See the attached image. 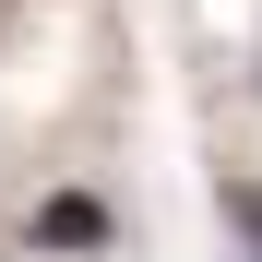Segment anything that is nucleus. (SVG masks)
I'll use <instances>...</instances> for the list:
<instances>
[{
  "mask_svg": "<svg viewBox=\"0 0 262 262\" xmlns=\"http://www.w3.org/2000/svg\"><path fill=\"white\" fill-rule=\"evenodd\" d=\"M36 250H107V203L96 191H48V203H36Z\"/></svg>",
  "mask_w": 262,
  "mask_h": 262,
  "instance_id": "f257e3e1",
  "label": "nucleus"
},
{
  "mask_svg": "<svg viewBox=\"0 0 262 262\" xmlns=\"http://www.w3.org/2000/svg\"><path fill=\"white\" fill-rule=\"evenodd\" d=\"M227 227H238V250L262 262V179H227Z\"/></svg>",
  "mask_w": 262,
  "mask_h": 262,
  "instance_id": "f03ea898",
  "label": "nucleus"
}]
</instances>
